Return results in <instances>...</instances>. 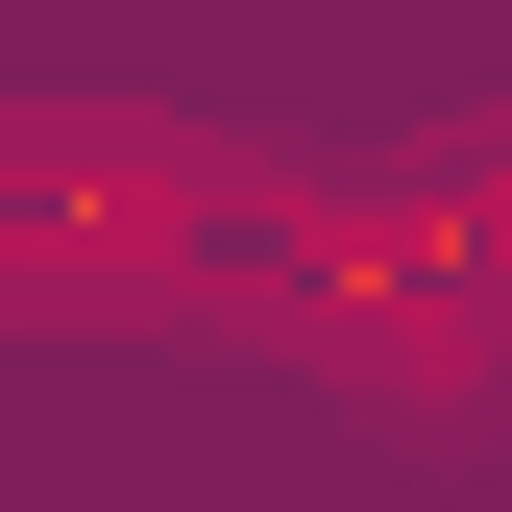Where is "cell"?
<instances>
[{
    "label": "cell",
    "mask_w": 512,
    "mask_h": 512,
    "mask_svg": "<svg viewBox=\"0 0 512 512\" xmlns=\"http://www.w3.org/2000/svg\"><path fill=\"white\" fill-rule=\"evenodd\" d=\"M293 317L391 439H488L512 415V269H293Z\"/></svg>",
    "instance_id": "cell-1"
}]
</instances>
